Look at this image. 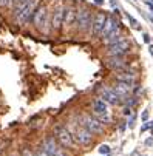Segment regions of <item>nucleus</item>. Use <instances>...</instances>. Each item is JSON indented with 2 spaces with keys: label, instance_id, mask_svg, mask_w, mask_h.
<instances>
[{
  "label": "nucleus",
  "instance_id": "obj_1",
  "mask_svg": "<svg viewBox=\"0 0 153 156\" xmlns=\"http://www.w3.org/2000/svg\"><path fill=\"white\" fill-rule=\"evenodd\" d=\"M71 131V136L73 139L79 144V145H90L91 141H93V135L87 130L80 122L79 124H73V128L70 130Z\"/></svg>",
  "mask_w": 153,
  "mask_h": 156
},
{
  "label": "nucleus",
  "instance_id": "obj_2",
  "mask_svg": "<svg viewBox=\"0 0 153 156\" xmlns=\"http://www.w3.org/2000/svg\"><path fill=\"white\" fill-rule=\"evenodd\" d=\"M54 136L62 147H65V148H73L74 147V139L71 136V131L65 125H56L54 127Z\"/></svg>",
  "mask_w": 153,
  "mask_h": 156
},
{
  "label": "nucleus",
  "instance_id": "obj_3",
  "mask_svg": "<svg viewBox=\"0 0 153 156\" xmlns=\"http://www.w3.org/2000/svg\"><path fill=\"white\" fill-rule=\"evenodd\" d=\"M33 23L36 25V28L37 30H40V31H43L45 33V25H48V11H47V6L45 5H39L37 8H36V11H34V14H33Z\"/></svg>",
  "mask_w": 153,
  "mask_h": 156
},
{
  "label": "nucleus",
  "instance_id": "obj_4",
  "mask_svg": "<svg viewBox=\"0 0 153 156\" xmlns=\"http://www.w3.org/2000/svg\"><path fill=\"white\" fill-rule=\"evenodd\" d=\"M91 23H93V16H91V11L90 9H79L77 11V16H76V25H77V30L79 31H88L91 28Z\"/></svg>",
  "mask_w": 153,
  "mask_h": 156
},
{
  "label": "nucleus",
  "instance_id": "obj_5",
  "mask_svg": "<svg viewBox=\"0 0 153 156\" xmlns=\"http://www.w3.org/2000/svg\"><path fill=\"white\" fill-rule=\"evenodd\" d=\"M80 124L88 130L91 135H98V133L104 131V124L99 119H96V118H93L90 115H82L80 116Z\"/></svg>",
  "mask_w": 153,
  "mask_h": 156
},
{
  "label": "nucleus",
  "instance_id": "obj_6",
  "mask_svg": "<svg viewBox=\"0 0 153 156\" xmlns=\"http://www.w3.org/2000/svg\"><path fill=\"white\" fill-rule=\"evenodd\" d=\"M37 2H39V0H30V2L22 8V11L16 16L19 25H25V23H28V22L33 19V14H34V11L37 8Z\"/></svg>",
  "mask_w": 153,
  "mask_h": 156
},
{
  "label": "nucleus",
  "instance_id": "obj_7",
  "mask_svg": "<svg viewBox=\"0 0 153 156\" xmlns=\"http://www.w3.org/2000/svg\"><path fill=\"white\" fill-rule=\"evenodd\" d=\"M130 50V42L127 39H121L112 45H108V54L110 56H124Z\"/></svg>",
  "mask_w": 153,
  "mask_h": 156
},
{
  "label": "nucleus",
  "instance_id": "obj_8",
  "mask_svg": "<svg viewBox=\"0 0 153 156\" xmlns=\"http://www.w3.org/2000/svg\"><path fill=\"white\" fill-rule=\"evenodd\" d=\"M43 150L47 151L48 156H65L60 145L56 142L54 138H47L45 142H43Z\"/></svg>",
  "mask_w": 153,
  "mask_h": 156
},
{
  "label": "nucleus",
  "instance_id": "obj_9",
  "mask_svg": "<svg viewBox=\"0 0 153 156\" xmlns=\"http://www.w3.org/2000/svg\"><path fill=\"white\" fill-rule=\"evenodd\" d=\"M93 111H94V115L98 118H101V121H108V107H107V102L105 101H102V99L94 101Z\"/></svg>",
  "mask_w": 153,
  "mask_h": 156
},
{
  "label": "nucleus",
  "instance_id": "obj_10",
  "mask_svg": "<svg viewBox=\"0 0 153 156\" xmlns=\"http://www.w3.org/2000/svg\"><path fill=\"white\" fill-rule=\"evenodd\" d=\"M105 12H98L94 17H93V23H91V33L93 36H101V31L104 28V23H105Z\"/></svg>",
  "mask_w": 153,
  "mask_h": 156
},
{
  "label": "nucleus",
  "instance_id": "obj_11",
  "mask_svg": "<svg viewBox=\"0 0 153 156\" xmlns=\"http://www.w3.org/2000/svg\"><path fill=\"white\" fill-rule=\"evenodd\" d=\"M63 12H65V6H57L51 16V27L53 30H60L62 23H63Z\"/></svg>",
  "mask_w": 153,
  "mask_h": 156
},
{
  "label": "nucleus",
  "instance_id": "obj_12",
  "mask_svg": "<svg viewBox=\"0 0 153 156\" xmlns=\"http://www.w3.org/2000/svg\"><path fill=\"white\" fill-rule=\"evenodd\" d=\"M116 28H119V22H118L115 17H108V16H107L105 23H104V28H102V31H101V37L105 39L108 34H110L112 31H115Z\"/></svg>",
  "mask_w": 153,
  "mask_h": 156
},
{
  "label": "nucleus",
  "instance_id": "obj_13",
  "mask_svg": "<svg viewBox=\"0 0 153 156\" xmlns=\"http://www.w3.org/2000/svg\"><path fill=\"white\" fill-rule=\"evenodd\" d=\"M76 16H77V9L73 6H65V12H63V27H71L76 23Z\"/></svg>",
  "mask_w": 153,
  "mask_h": 156
},
{
  "label": "nucleus",
  "instance_id": "obj_14",
  "mask_svg": "<svg viewBox=\"0 0 153 156\" xmlns=\"http://www.w3.org/2000/svg\"><path fill=\"white\" fill-rule=\"evenodd\" d=\"M101 98H102V101H105L107 104H112V105L119 104V99H121L113 90H108V88L101 90Z\"/></svg>",
  "mask_w": 153,
  "mask_h": 156
},
{
  "label": "nucleus",
  "instance_id": "obj_15",
  "mask_svg": "<svg viewBox=\"0 0 153 156\" xmlns=\"http://www.w3.org/2000/svg\"><path fill=\"white\" fill-rule=\"evenodd\" d=\"M130 90H132V85L127 83V82H122V80H118L113 87V91L119 96V98H124L130 93Z\"/></svg>",
  "mask_w": 153,
  "mask_h": 156
},
{
  "label": "nucleus",
  "instance_id": "obj_16",
  "mask_svg": "<svg viewBox=\"0 0 153 156\" xmlns=\"http://www.w3.org/2000/svg\"><path fill=\"white\" fill-rule=\"evenodd\" d=\"M125 65H127V62L122 56H110V59H108V66L113 68V70L119 71V70L125 68Z\"/></svg>",
  "mask_w": 153,
  "mask_h": 156
},
{
  "label": "nucleus",
  "instance_id": "obj_17",
  "mask_svg": "<svg viewBox=\"0 0 153 156\" xmlns=\"http://www.w3.org/2000/svg\"><path fill=\"white\" fill-rule=\"evenodd\" d=\"M121 39H124V36L121 34L119 28H116L115 31H112L110 34H108L105 39H102V40H104V43H107V45H112V43H115V42H118Z\"/></svg>",
  "mask_w": 153,
  "mask_h": 156
},
{
  "label": "nucleus",
  "instance_id": "obj_18",
  "mask_svg": "<svg viewBox=\"0 0 153 156\" xmlns=\"http://www.w3.org/2000/svg\"><path fill=\"white\" fill-rule=\"evenodd\" d=\"M118 80H122V82H127V83H130V85H133V83H135V80H136V77H135V74H133V73H127V71L119 70Z\"/></svg>",
  "mask_w": 153,
  "mask_h": 156
},
{
  "label": "nucleus",
  "instance_id": "obj_19",
  "mask_svg": "<svg viewBox=\"0 0 153 156\" xmlns=\"http://www.w3.org/2000/svg\"><path fill=\"white\" fill-rule=\"evenodd\" d=\"M28 2H30V0H14V2H12V5H14V16H17L22 11V8H23Z\"/></svg>",
  "mask_w": 153,
  "mask_h": 156
},
{
  "label": "nucleus",
  "instance_id": "obj_20",
  "mask_svg": "<svg viewBox=\"0 0 153 156\" xmlns=\"http://www.w3.org/2000/svg\"><path fill=\"white\" fill-rule=\"evenodd\" d=\"M98 150H99V153H101V154H110V151H112V150H110V147H108L107 144H102Z\"/></svg>",
  "mask_w": 153,
  "mask_h": 156
},
{
  "label": "nucleus",
  "instance_id": "obj_21",
  "mask_svg": "<svg viewBox=\"0 0 153 156\" xmlns=\"http://www.w3.org/2000/svg\"><path fill=\"white\" fill-rule=\"evenodd\" d=\"M127 19L130 20V23H132L135 28H139V23H138V22H136V19H133L132 16H130V14H127Z\"/></svg>",
  "mask_w": 153,
  "mask_h": 156
},
{
  "label": "nucleus",
  "instance_id": "obj_22",
  "mask_svg": "<svg viewBox=\"0 0 153 156\" xmlns=\"http://www.w3.org/2000/svg\"><path fill=\"white\" fill-rule=\"evenodd\" d=\"M12 2H14V0H0V6L8 8V6H11V5H12Z\"/></svg>",
  "mask_w": 153,
  "mask_h": 156
},
{
  "label": "nucleus",
  "instance_id": "obj_23",
  "mask_svg": "<svg viewBox=\"0 0 153 156\" xmlns=\"http://www.w3.org/2000/svg\"><path fill=\"white\" fill-rule=\"evenodd\" d=\"M151 125H153L151 122H145V124H144V125L141 127V131H145V130H148V128H151Z\"/></svg>",
  "mask_w": 153,
  "mask_h": 156
},
{
  "label": "nucleus",
  "instance_id": "obj_24",
  "mask_svg": "<svg viewBox=\"0 0 153 156\" xmlns=\"http://www.w3.org/2000/svg\"><path fill=\"white\" fill-rule=\"evenodd\" d=\"M36 156H48V154H47V151H45V150H40V151H37V153H36Z\"/></svg>",
  "mask_w": 153,
  "mask_h": 156
},
{
  "label": "nucleus",
  "instance_id": "obj_25",
  "mask_svg": "<svg viewBox=\"0 0 153 156\" xmlns=\"http://www.w3.org/2000/svg\"><path fill=\"white\" fill-rule=\"evenodd\" d=\"M142 119H144V121L148 119V113H147V111H144V113H142Z\"/></svg>",
  "mask_w": 153,
  "mask_h": 156
},
{
  "label": "nucleus",
  "instance_id": "obj_26",
  "mask_svg": "<svg viewBox=\"0 0 153 156\" xmlns=\"http://www.w3.org/2000/svg\"><path fill=\"white\" fill-rule=\"evenodd\" d=\"M144 42H147V43L150 42V36L148 34H144Z\"/></svg>",
  "mask_w": 153,
  "mask_h": 156
},
{
  "label": "nucleus",
  "instance_id": "obj_27",
  "mask_svg": "<svg viewBox=\"0 0 153 156\" xmlns=\"http://www.w3.org/2000/svg\"><path fill=\"white\" fill-rule=\"evenodd\" d=\"M145 3H147V5H148V6H150V9H151V11H153V3H151V2H150V0H145Z\"/></svg>",
  "mask_w": 153,
  "mask_h": 156
},
{
  "label": "nucleus",
  "instance_id": "obj_28",
  "mask_svg": "<svg viewBox=\"0 0 153 156\" xmlns=\"http://www.w3.org/2000/svg\"><path fill=\"white\" fill-rule=\"evenodd\" d=\"M96 5H104V0H94Z\"/></svg>",
  "mask_w": 153,
  "mask_h": 156
},
{
  "label": "nucleus",
  "instance_id": "obj_29",
  "mask_svg": "<svg viewBox=\"0 0 153 156\" xmlns=\"http://www.w3.org/2000/svg\"><path fill=\"white\" fill-rule=\"evenodd\" d=\"M145 144H147V145H151V144H153V139H147Z\"/></svg>",
  "mask_w": 153,
  "mask_h": 156
},
{
  "label": "nucleus",
  "instance_id": "obj_30",
  "mask_svg": "<svg viewBox=\"0 0 153 156\" xmlns=\"http://www.w3.org/2000/svg\"><path fill=\"white\" fill-rule=\"evenodd\" d=\"M150 54H151V56H153V45H151V47H150Z\"/></svg>",
  "mask_w": 153,
  "mask_h": 156
},
{
  "label": "nucleus",
  "instance_id": "obj_31",
  "mask_svg": "<svg viewBox=\"0 0 153 156\" xmlns=\"http://www.w3.org/2000/svg\"><path fill=\"white\" fill-rule=\"evenodd\" d=\"M151 135H153V125H151Z\"/></svg>",
  "mask_w": 153,
  "mask_h": 156
},
{
  "label": "nucleus",
  "instance_id": "obj_32",
  "mask_svg": "<svg viewBox=\"0 0 153 156\" xmlns=\"http://www.w3.org/2000/svg\"><path fill=\"white\" fill-rule=\"evenodd\" d=\"M105 156H110V154H105Z\"/></svg>",
  "mask_w": 153,
  "mask_h": 156
}]
</instances>
